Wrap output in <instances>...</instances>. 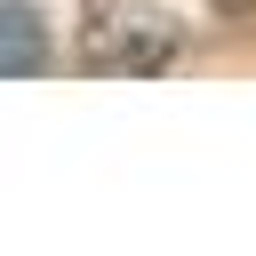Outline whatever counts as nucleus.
<instances>
[{
  "label": "nucleus",
  "instance_id": "obj_1",
  "mask_svg": "<svg viewBox=\"0 0 256 256\" xmlns=\"http://www.w3.org/2000/svg\"><path fill=\"white\" fill-rule=\"evenodd\" d=\"M24 72H48V24L24 0H0V80H24Z\"/></svg>",
  "mask_w": 256,
  "mask_h": 256
}]
</instances>
